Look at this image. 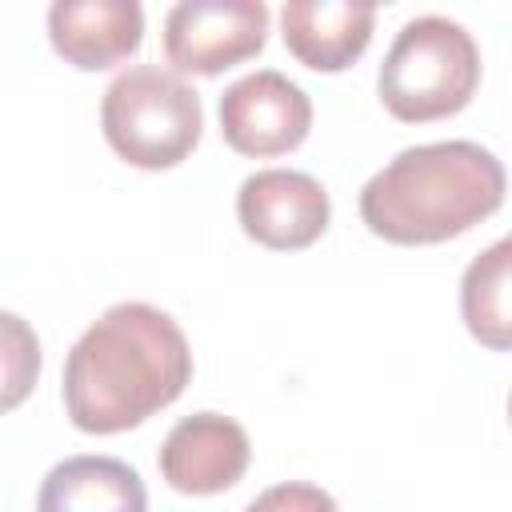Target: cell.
<instances>
[{"mask_svg": "<svg viewBox=\"0 0 512 512\" xmlns=\"http://www.w3.org/2000/svg\"><path fill=\"white\" fill-rule=\"evenodd\" d=\"M504 192L496 152L476 140H436L396 152L360 188V220L388 244H444L488 220Z\"/></svg>", "mask_w": 512, "mask_h": 512, "instance_id": "2", "label": "cell"}, {"mask_svg": "<svg viewBox=\"0 0 512 512\" xmlns=\"http://www.w3.org/2000/svg\"><path fill=\"white\" fill-rule=\"evenodd\" d=\"M48 40L72 68L100 72L136 56L144 8L136 0H56L48 8Z\"/></svg>", "mask_w": 512, "mask_h": 512, "instance_id": "9", "label": "cell"}, {"mask_svg": "<svg viewBox=\"0 0 512 512\" xmlns=\"http://www.w3.org/2000/svg\"><path fill=\"white\" fill-rule=\"evenodd\" d=\"M268 20L260 0H180L164 16V56L176 72L220 76L268 44Z\"/></svg>", "mask_w": 512, "mask_h": 512, "instance_id": "5", "label": "cell"}, {"mask_svg": "<svg viewBox=\"0 0 512 512\" xmlns=\"http://www.w3.org/2000/svg\"><path fill=\"white\" fill-rule=\"evenodd\" d=\"M252 460L248 432L220 412H192L172 424L160 444V476L180 496L228 492Z\"/></svg>", "mask_w": 512, "mask_h": 512, "instance_id": "8", "label": "cell"}, {"mask_svg": "<svg viewBox=\"0 0 512 512\" xmlns=\"http://www.w3.org/2000/svg\"><path fill=\"white\" fill-rule=\"evenodd\" d=\"M312 128L308 92L276 68H256L232 80L220 96V136L240 156H284L304 144Z\"/></svg>", "mask_w": 512, "mask_h": 512, "instance_id": "6", "label": "cell"}, {"mask_svg": "<svg viewBox=\"0 0 512 512\" xmlns=\"http://www.w3.org/2000/svg\"><path fill=\"white\" fill-rule=\"evenodd\" d=\"M460 320L480 348L512 352V232L488 244L464 268Z\"/></svg>", "mask_w": 512, "mask_h": 512, "instance_id": "12", "label": "cell"}, {"mask_svg": "<svg viewBox=\"0 0 512 512\" xmlns=\"http://www.w3.org/2000/svg\"><path fill=\"white\" fill-rule=\"evenodd\" d=\"M36 512H148V492L128 460L68 456L48 468Z\"/></svg>", "mask_w": 512, "mask_h": 512, "instance_id": "11", "label": "cell"}, {"mask_svg": "<svg viewBox=\"0 0 512 512\" xmlns=\"http://www.w3.org/2000/svg\"><path fill=\"white\" fill-rule=\"evenodd\" d=\"M236 216L248 240L272 252H300L328 228L332 200L324 184L300 168H260L236 192Z\"/></svg>", "mask_w": 512, "mask_h": 512, "instance_id": "7", "label": "cell"}, {"mask_svg": "<svg viewBox=\"0 0 512 512\" xmlns=\"http://www.w3.org/2000/svg\"><path fill=\"white\" fill-rule=\"evenodd\" d=\"M0 320H4V372H8L4 408H16L40 376V340H36V332L24 328V320L16 312H4Z\"/></svg>", "mask_w": 512, "mask_h": 512, "instance_id": "13", "label": "cell"}, {"mask_svg": "<svg viewBox=\"0 0 512 512\" xmlns=\"http://www.w3.org/2000/svg\"><path fill=\"white\" fill-rule=\"evenodd\" d=\"M244 512H340L332 492H324L320 484H308V480H284V484H272L264 488Z\"/></svg>", "mask_w": 512, "mask_h": 512, "instance_id": "14", "label": "cell"}, {"mask_svg": "<svg viewBox=\"0 0 512 512\" xmlns=\"http://www.w3.org/2000/svg\"><path fill=\"white\" fill-rule=\"evenodd\" d=\"M376 28L372 4L352 0H288L280 8L284 48L312 72H344L352 68Z\"/></svg>", "mask_w": 512, "mask_h": 512, "instance_id": "10", "label": "cell"}, {"mask_svg": "<svg viewBox=\"0 0 512 512\" xmlns=\"http://www.w3.org/2000/svg\"><path fill=\"white\" fill-rule=\"evenodd\" d=\"M480 88V48L460 20L412 16L384 52L376 92L404 124L456 116Z\"/></svg>", "mask_w": 512, "mask_h": 512, "instance_id": "3", "label": "cell"}, {"mask_svg": "<svg viewBox=\"0 0 512 512\" xmlns=\"http://www.w3.org/2000/svg\"><path fill=\"white\" fill-rule=\"evenodd\" d=\"M100 128L120 160L144 172H160L188 160L200 144L204 104L180 72L160 64H132L104 88Z\"/></svg>", "mask_w": 512, "mask_h": 512, "instance_id": "4", "label": "cell"}, {"mask_svg": "<svg viewBox=\"0 0 512 512\" xmlns=\"http://www.w3.org/2000/svg\"><path fill=\"white\" fill-rule=\"evenodd\" d=\"M192 380V348L180 324L144 304H112L64 360V412L80 432L112 436L168 408Z\"/></svg>", "mask_w": 512, "mask_h": 512, "instance_id": "1", "label": "cell"}, {"mask_svg": "<svg viewBox=\"0 0 512 512\" xmlns=\"http://www.w3.org/2000/svg\"><path fill=\"white\" fill-rule=\"evenodd\" d=\"M508 420H512V392H508Z\"/></svg>", "mask_w": 512, "mask_h": 512, "instance_id": "15", "label": "cell"}]
</instances>
